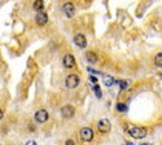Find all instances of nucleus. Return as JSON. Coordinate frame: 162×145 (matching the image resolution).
I'll list each match as a JSON object with an SVG mask.
<instances>
[{
	"mask_svg": "<svg viewBox=\"0 0 162 145\" xmlns=\"http://www.w3.org/2000/svg\"><path fill=\"white\" fill-rule=\"evenodd\" d=\"M104 83H105V86H106V87H110V86H113V84L116 83V80L113 79L112 77H108V75H106V77H104Z\"/></svg>",
	"mask_w": 162,
	"mask_h": 145,
	"instance_id": "obj_14",
	"label": "nucleus"
},
{
	"mask_svg": "<svg viewBox=\"0 0 162 145\" xmlns=\"http://www.w3.org/2000/svg\"><path fill=\"white\" fill-rule=\"evenodd\" d=\"M80 137H82V140L83 141H91L92 139H94V131H92L89 127H83L82 130H80Z\"/></svg>",
	"mask_w": 162,
	"mask_h": 145,
	"instance_id": "obj_4",
	"label": "nucleus"
},
{
	"mask_svg": "<svg viewBox=\"0 0 162 145\" xmlns=\"http://www.w3.org/2000/svg\"><path fill=\"white\" fill-rule=\"evenodd\" d=\"M110 128H112V123H110L109 119H101L100 122L97 123V130L101 132V134H106V132H109Z\"/></svg>",
	"mask_w": 162,
	"mask_h": 145,
	"instance_id": "obj_3",
	"label": "nucleus"
},
{
	"mask_svg": "<svg viewBox=\"0 0 162 145\" xmlns=\"http://www.w3.org/2000/svg\"><path fill=\"white\" fill-rule=\"evenodd\" d=\"M65 145H75V143H74L73 140H70V139H69V140L65 141Z\"/></svg>",
	"mask_w": 162,
	"mask_h": 145,
	"instance_id": "obj_18",
	"label": "nucleus"
},
{
	"mask_svg": "<svg viewBox=\"0 0 162 145\" xmlns=\"http://www.w3.org/2000/svg\"><path fill=\"white\" fill-rule=\"evenodd\" d=\"M62 63L66 69H71L75 66V58H74L73 54H66V56L62 58Z\"/></svg>",
	"mask_w": 162,
	"mask_h": 145,
	"instance_id": "obj_9",
	"label": "nucleus"
},
{
	"mask_svg": "<svg viewBox=\"0 0 162 145\" xmlns=\"http://www.w3.org/2000/svg\"><path fill=\"white\" fill-rule=\"evenodd\" d=\"M126 131L128 132V135L132 136L134 139H144L148 134V130L145 127L142 126H131L128 125V127H126Z\"/></svg>",
	"mask_w": 162,
	"mask_h": 145,
	"instance_id": "obj_1",
	"label": "nucleus"
},
{
	"mask_svg": "<svg viewBox=\"0 0 162 145\" xmlns=\"http://www.w3.org/2000/svg\"><path fill=\"white\" fill-rule=\"evenodd\" d=\"M142 145H151V144H142Z\"/></svg>",
	"mask_w": 162,
	"mask_h": 145,
	"instance_id": "obj_22",
	"label": "nucleus"
},
{
	"mask_svg": "<svg viewBox=\"0 0 162 145\" xmlns=\"http://www.w3.org/2000/svg\"><path fill=\"white\" fill-rule=\"evenodd\" d=\"M32 7H34L35 11L42 12V11H43V8H44V1H43V0H35L34 4H32Z\"/></svg>",
	"mask_w": 162,
	"mask_h": 145,
	"instance_id": "obj_12",
	"label": "nucleus"
},
{
	"mask_svg": "<svg viewBox=\"0 0 162 145\" xmlns=\"http://www.w3.org/2000/svg\"><path fill=\"white\" fill-rule=\"evenodd\" d=\"M74 43H75V45H78L79 48H86L87 39L83 34H77L75 36H74Z\"/></svg>",
	"mask_w": 162,
	"mask_h": 145,
	"instance_id": "obj_10",
	"label": "nucleus"
},
{
	"mask_svg": "<svg viewBox=\"0 0 162 145\" xmlns=\"http://www.w3.org/2000/svg\"><path fill=\"white\" fill-rule=\"evenodd\" d=\"M117 84H119V87H121L122 89H126L128 87L127 82H125V80H117Z\"/></svg>",
	"mask_w": 162,
	"mask_h": 145,
	"instance_id": "obj_16",
	"label": "nucleus"
},
{
	"mask_svg": "<svg viewBox=\"0 0 162 145\" xmlns=\"http://www.w3.org/2000/svg\"><path fill=\"white\" fill-rule=\"evenodd\" d=\"M86 58L88 62L91 63H96L97 62V54H96L95 52H92V51H88V52L86 53Z\"/></svg>",
	"mask_w": 162,
	"mask_h": 145,
	"instance_id": "obj_11",
	"label": "nucleus"
},
{
	"mask_svg": "<svg viewBox=\"0 0 162 145\" xmlns=\"http://www.w3.org/2000/svg\"><path fill=\"white\" fill-rule=\"evenodd\" d=\"M75 114V109H74L73 105H65L64 108L61 109V115L64 117V118H71Z\"/></svg>",
	"mask_w": 162,
	"mask_h": 145,
	"instance_id": "obj_8",
	"label": "nucleus"
},
{
	"mask_svg": "<svg viewBox=\"0 0 162 145\" xmlns=\"http://www.w3.org/2000/svg\"><path fill=\"white\" fill-rule=\"evenodd\" d=\"M25 145H38V144H37V143H35V141H34V140H29V141H27V143H26Z\"/></svg>",
	"mask_w": 162,
	"mask_h": 145,
	"instance_id": "obj_19",
	"label": "nucleus"
},
{
	"mask_svg": "<svg viewBox=\"0 0 162 145\" xmlns=\"http://www.w3.org/2000/svg\"><path fill=\"white\" fill-rule=\"evenodd\" d=\"M94 89H95V92L97 93V97H101V91H100V87H99V84H95Z\"/></svg>",
	"mask_w": 162,
	"mask_h": 145,
	"instance_id": "obj_17",
	"label": "nucleus"
},
{
	"mask_svg": "<svg viewBox=\"0 0 162 145\" xmlns=\"http://www.w3.org/2000/svg\"><path fill=\"white\" fill-rule=\"evenodd\" d=\"M48 118H49V114H48V111L46 109H40V110H38L37 113H35V120H37L38 123L47 122Z\"/></svg>",
	"mask_w": 162,
	"mask_h": 145,
	"instance_id": "obj_5",
	"label": "nucleus"
},
{
	"mask_svg": "<svg viewBox=\"0 0 162 145\" xmlns=\"http://www.w3.org/2000/svg\"><path fill=\"white\" fill-rule=\"evenodd\" d=\"M79 83H80V79H79V77H78L77 74H70V75H68V78L65 79V86H66L69 89L77 88V87L79 86Z\"/></svg>",
	"mask_w": 162,
	"mask_h": 145,
	"instance_id": "obj_2",
	"label": "nucleus"
},
{
	"mask_svg": "<svg viewBox=\"0 0 162 145\" xmlns=\"http://www.w3.org/2000/svg\"><path fill=\"white\" fill-rule=\"evenodd\" d=\"M89 80H91L94 84H97V79H96L95 77H89Z\"/></svg>",
	"mask_w": 162,
	"mask_h": 145,
	"instance_id": "obj_20",
	"label": "nucleus"
},
{
	"mask_svg": "<svg viewBox=\"0 0 162 145\" xmlns=\"http://www.w3.org/2000/svg\"><path fill=\"white\" fill-rule=\"evenodd\" d=\"M3 117H4V113H3V110H1V109H0V120L3 119Z\"/></svg>",
	"mask_w": 162,
	"mask_h": 145,
	"instance_id": "obj_21",
	"label": "nucleus"
},
{
	"mask_svg": "<svg viewBox=\"0 0 162 145\" xmlns=\"http://www.w3.org/2000/svg\"><path fill=\"white\" fill-rule=\"evenodd\" d=\"M35 22H37V25L39 26H44L46 23L48 22V16L46 12H38L37 16H35Z\"/></svg>",
	"mask_w": 162,
	"mask_h": 145,
	"instance_id": "obj_7",
	"label": "nucleus"
},
{
	"mask_svg": "<svg viewBox=\"0 0 162 145\" xmlns=\"http://www.w3.org/2000/svg\"><path fill=\"white\" fill-rule=\"evenodd\" d=\"M62 12H64V14L66 17H73L75 14V7H74L73 3L68 1L62 5Z\"/></svg>",
	"mask_w": 162,
	"mask_h": 145,
	"instance_id": "obj_6",
	"label": "nucleus"
},
{
	"mask_svg": "<svg viewBox=\"0 0 162 145\" xmlns=\"http://www.w3.org/2000/svg\"><path fill=\"white\" fill-rule=\"evenodd\" d=\"M117 110L121 111V113H123V111H127V105L123 104V102H118V104L116 105Z\"/></svg>",
	"mask_w": 162,
	"mask_h": 145,
	"instance_id": "obj_15",
	"label": "nucleus"
},
{
	"mask_svg": "<svg viewBox=\"0 0 162 145\" xmlns=\"http://www.w3.org/2000/svg\"><path fill=\"white\" fill-rule=\"evenodd\" d=\"M154 63L156 66H158V68H162V52L157 53L154 57Z\"/></svg>",
	"mask_w": 162,
	"mask_h": 145,
	"instance_id": "obj_13",
	"label": "nucleus"
}]
</instances>
